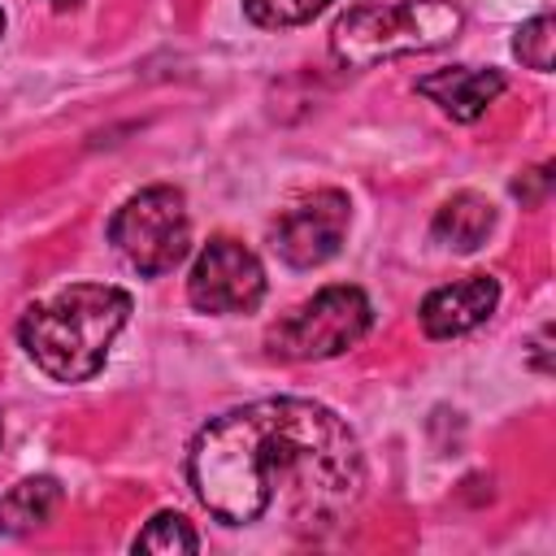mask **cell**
Here are the masks:
<instances>
[{"label": "cell", "instance_id": "9c48e42d", "mask_svg": "<svg viewBox=\"0 0 556 556\" xmlns=\"http://www.w3.org/2000/svg\"><path fill=\"white\" fill-rule=\"evenodd\" d=\"M417 96L434 100L452 122H478L508 87V78L500 70H478V65H447V70H434V74H421L417 83Z\"/></svg>", "mask_w": 556, "mask_h": 556}, {"label": "cell", "instance_id": "30bf717a", "mask_svg": "<svg viewBox=\"0 0 556 556\" xmlns=\"http://www.w3.org/2000/svg\"><path fill=\"white\" fill-rule=\"evenodd\" d=\"M495 230V204L478 191H456L434 208L430 235L434 243H443L447 252H478L486 243V235Z\"/></svg>", "mask_w": 556, "mask_h": 556}, {"label": "cell", "instance_id": "6da1fadb", "mask_svg": "<svg viewBox=\"0 0 556 556\" xmlns=\"http://www.w3.org/2000/svg\"><path fill=\"white\" fill-rule=\"evenodd\" d=\"M187 482L222 526H256L282 513L295 530H321L361 504L365 452L334 408L269 395L195 430Z\"/></svg>", "mask_w": 556, "mask_h": 556}, {"label": "cell", "instance_id": "277c9868", "mask_svg": "<svg viewBox=\"0 0 556 556\" xmlns=\"http://www.w3.org/2000/svg\"><path fill=\"white\" fill-rule=\"evenodd\" d=\"M374 330V300L352 282H330L317 295L287 308L265 330V352L287 365L330 361L356 348Z\"/></svg>", "mask_w": 556, "mask_h": 556}, {"label": "cell", "instance_id": "d6986e66", "mask_svg": "<svg viewBox=\"0 0 556 556\" xmlns=\"http://www.w3.org/2000/svg\"><path fill=\"white\" fill-rule=\"evenodd\" d=\"M0 439H4V430H0Z\"/></svg>", "mask_w": 556, "mask_h": 556}, {"label": "cell", "instance_id": "4fadbf2b", "mask_svg": "<svg viewBox=\"0 0 556 556\" xmlns=\"http://www.w3.org/2000/svg\"><path fill=\"white\" fill-rule=\"evenodd\" d=\"M330 0H243V17L261 30H291L326 13Z\"/></svg>", "mask_w": 556, "mask_h": 556}, {"label": "cell", "instance_id": "7a4b0ae2", "mask_svg": "<svg viewBox=\"0 0 556 556\" xmlns=\"http://www.w3.org/2000/svg\"><path fill=\"white\" fill-rule=\"evenodd\" d=\"M130 321V295L113 282H70L35 300L17 321V343L52 382H87L104 369L117 330Z\"/></svg>", "mask_w": 556, "mask_h": 556}, {"label": "cell", "instance_id": "8992f818", "mask_svg": "<svg viewBox=\"0 0 556 556\" xmlns=\"http://www.w3.org/2000/svg\"><path fill=\"white\" fill-rule=\"evenodd\" d=\"M265 287L269 278L261 256L230 235H213L187 274V300L195 313H208V317L252 313L265 300Z\"/></svg>", "mask_w": 556, "mask_h": 556}, {"label": "cell", "instance_id": "ac0fdd59", "mask_svg": "<svg viewBox=\"0 0 556 556\" xmlns=\"http://www.w3.org/2000/svg\"><path fill=\"white\" fill-rule=\"evenodd\" d=\"M0 35H4V9H0Z\"/></svg>", "mask_w": 556, "mask_h": 556}, {"label": "cell", "instance_id": "3957f363", "mask_svg": "<svg viewBox=\"0 0 556 556\" xmlns=\"http://www.w3.org/2000/svg\"><path fill=\"white\" fill-rule=\"evenodd\" d=\"M465 26V9L456 0H361L330 26V56L343 70H374L395 56L434 52L452 43Z\"/></svg>", "mask_w": 556, "mask_h": 556}, {"label": "cell", "instance_id": "9a60e30c", "mask_svg": "<svg viewBox=\"0 0 556 556\" xmlns=\"http://www.w3.org/2000/svg\"><path fill=\"white\" fill-rule=\"evenodd\" d=\"M552 191V169L547 165H534V169H521L517 178H513V195L526 204V208H534V204H543V195Z\"/></svg>", "mask_w": 556, "mask_h": 556}, {"label": "cell", "instance_id": "e0dca14e", "mask_svg": "<svg viewBox=\"0 0 556 556\" xmlns=\"http://www.w3.org/2000/svg\"><path fill=\"white\" fill-rule=\"evenodd\" d=\"M48 4H52V9H56V13H70V9H78V4H83V0H48Z\"/></svg>", "mask_w": 556, "mask_h": 556}, {"label": "cell", "instance_id": "52a82bcc", "mask_svg": "<svg viewBox=\"0 0 556 556\" xmlns=\"http://www.w3.org/2000/svg\"><path fill=\"white\" fill-rule=\"evenodd\" d=\"M348 226H352V200L339 187H321L308 200L291 204L274 222L269 248L291 269H317L330 256H339V248L348 239Z\"/></svg>", "mask_w": 556, "mask_h": 556}, {"label": "cell", "instance_id": "2e32d148", "mask_svg": "<svg viewBox=\"0 0 556 556\" xmlns=\"http://www.w3.org/2000/svg\"><path fill=\"white\" fill-rule=\"evenodd\" d=\"M534 369H539V374H547V369H552V365H547V326H543V330H539V339H534Z\"/></svg>", "mask_w": 556, "mask_h": 556}, {"label": "cell", "instance_id": "8fae6325", "mask_svg": "<svg viewBox=\"0 0 556 556\" xmlns=\"http://www.w3.org/2000/svg\"><path fill=\"white\" fill-rule=\"evenodd\" d=\"M61 482L52 473H35V478H22L17 486H9L0 495V534L4 539H26L35 534L39 526L52 521V513L61 508Z\"/></svg>", "mask_w": 556, "mask_h": 556}, {"label": "cell", "instance_id": "5bb4252c", "mask_svg": "<svg viewBox=\"0 0 556 556\" xmlns=\"http://www.w3.org/2000/svg\"><path fill=\"white\" fill-rule=\"evenodd\" d=\"M552 48H556V22H552V13H539V17L521 22L517 35H513V56L521 65L539 70V74L552 70Z\"/></svg>", "mask_w": 556, "mask_h": 556}, {"label": "cell", "instance_id": "7c38bea8", "mask_svg": "<svg viewBox=\"0 0 556 556\" xmlns=\"http://www.w3.org/2000/svg\"><path fill=\"white\" fill-rule=\"evenodd\" d=\"M135 552H161V556H178V552H200V534L191 530V521L182 513H156L139 534H135Z\"/></svg>", "mask_w": 556, "mask_h": 556}, {"label": "cell", "instance_id": "ba28073f", "mask_svg": "<svg viewBox=\"0 0 556 556\" xmlns=\"http://www.w3.org/2000/svg\"><path fill=\"white\" fill-rule=\"evenodd\" d=\"M495 304H500V282L491 274H469V278L434 287L421 300L417 321L430 339H456V334H469L473 326H482L495 313Z\"/></svg>", "mask_w": 556, "mask_h": 556}, {"label": "cell", "instance_id": "5b68a950", "mask_svg": "<svg viewBox=\"0 0 556 556\" xmlns=\"http://www.w3.org/2000/svg\"><path fill=\"white\" fill-rule=\"evenodd\" d=\"M109 243L139 278L169 274L191 252V213L187 195L169 182L143 187L117 204L109 217Z\"/></svg>", "mask_w": 556, "mask_h": 556}]
</instances>
